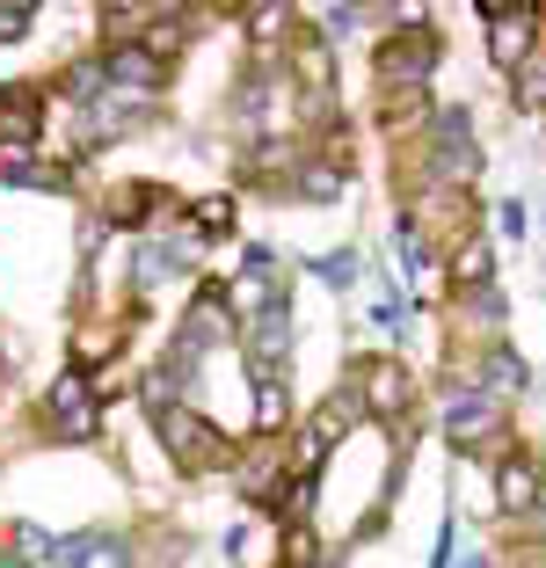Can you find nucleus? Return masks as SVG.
Listing matches in <instances>:
<instances>
[{"instance_id":"obj_3","label":"nucleus","mask_w":546,"mask_h":568,"mask_svg":"<svg viewBox=\"0 0 546 568\" xmlns=\"http://www.w3.org/2000/svg\"><path fill=\"white\" fill-rule=\"evenodd\" d=\"M431 59H437V37H431V30L394 37V44L380 51V88H386V95H401V81H408V95H423V81H431Z\"/></svg>"},{"instance_id":"obj_6","label":"nucleus","mask_w":546,"mask_h":568,"mask_svg":"<svg viewBox=\"0 0 546 568\" xmlns=\"http://www.w3.org/2000/svg\"><path fill=\"white\" fill-rule=\"evenodd\" d=\"M431 175H437V183H474V175H481L474 132H466V118H459V110H445V118H437V153H431Z\"/></svg>"},{"instance_id":"obj_17","label":"nucleus","mask_w":546,"mask_h":568,"mask_svg":"<svg viewBox=\"0 0 546 568\" xmlns=\"http://www.w3.org/2000/svg\"><path fill=\"white\" fill-rule=\"evenodd\" d=\"M277 561H284V568H314V532H306V525H284Z\"/></svg>"},{"instance_id":"obj_19","label":"nucleus","mask_w":546,"mask_h":568,"mask_svg":"<svg viewBox=\"0 0 546 568\" xmlns=\"http://www.w3.org/2000/svg\"><path fill=\"white\" fill-rule=\"evenodd\" d=\"M198 226H204V234H226V226H233V204L226 197H204L198 204Z\"/></svg>"},{"instance_id":"obj_21","label":"nucleus","mask_w":546,"mask_h":568,"mask_svg":"<svg viewBox=\"0 0 546 568\" xmlns=\"http://www.w3.org/2000/svg\"><path fill=\"white\" fill-rule=\"evenodd\" d=\"M110 351H117V335H81V343H73L81 365H95V357H110Z\"/></svg>"},{"instance_id":"obj_23","label":"nucleus","mask_w":546,"mask_h":568,"mask_svg":"<svg viewBox=\"0 0 546 568\" xmlns=\"http://www.w3.org/2000/svg\"><path fill=\"white\" fill-rule=\"evenodd\" d=\"M30 16H37V8H0V37H22V30H30Z\"/></svg>"},{"instance_id":"obj_9","label":"nucleus","mask_w":546,"mask_h":568,"mask_svg":"<svg viewBox=\"0 0 546 568\" xmlns=\"http://www.w3.org/2000/svg\"><path fill=\"white\" fill-rule=\"evenodd\" d=\"M445 437L452 445H488V437H503V402H488V394H459L445 416Z\"/></svg>"},{"instance_id":"obj_11","label":"nucleus","mask_w":546,"mask_h":568,"mask_svg":"<svg viewBox=\"0 0 546 568\" xmlns=\"http://www.w3.org/2000/svg\"><path fill=\"white\" fill-rule=\"evenodd\" d=\"M284 351H292V314H284V306H270V314L249 321V357H255V372H277Z\"/></svg>"},{"instance_id":"obj_14","label":"nucleus","mask_w":546,"mask_h":568,"mask_svg":"<svg viewBox=\"0 0 546 568\" xmlns=\"http://www.w3.org/2000/svg\"><path fill=\"white\" fill-rule=\"evenodd\" d=\"M255 423H263V430H284V379L277 372H255Z\"/></svg>"},{"instance_id":"obj_5","label":"nucleus","mask_w":546,"mask_h":568,"mask_svg":"<svg viewBox=\"0 0 546 568\" xmlns=\"http://www.w3.org/2000/svg\"><path fill=\"white\" fill-rule=\"evenodd\" d=\"M357 402H364V416H386V423H394V416H408V402H415V386H408V372H401L394 365V357H372V365H364L357 372Z\"/></svg>"},{"instance_id":"obj_18","label":"nucleus","mask_w":546,"mask_h":568,"mask_svg":"<svg viewBox=\"0 0 546 568\" xmlns=\"http://www.w3.org/2000/svg\"><path fill=\"white\" fill-rule=\"evenodd\" d=\"M474 284H488V248L466 241V248H459V292H474Z\"/></svg>"},{"instance_id":"obj_10","label":"nucleus","mask_w":546,"mask_h":568,"mask_svg":"<svg viewBox=\"0 0 546 568\" xmlns=\"http://www.w3.org/2000/svg\"><path fill=\"white\" fill-rule=\"evenodd\" d=\"M102 73H110V88L124 81V88H132V95H153V88L168 81V67H161V59H153V51H139V44H117L110 59H102Z\"/></svg>"},{"instance_id":"obj_4","label":"nucleus","mask_w":546,"mask_h":568,"mask_svg":"<svg viewBox=\"0 0 546 568\" xmlns=\"http://www.w3.org/2000/svg\"><path fill=\"white\" fill-rule=\"evenodd\" d=\"M481 22H488V59H496V67H525L532 51H539V16H532V8H481Z\"/></svg>"},{"instance_id":"obj_8","label":"nucleus","mask_w":546,"mask_h":568,"mask_svg":"<svg viewBox=\"0 0 546 568\" xmlns=\"http://www.w3.org/2000/svg\"><path fill=\"white\" fill-rule=\"evenodd\" d=\"M44 408H51V423H59L73 445H88V437H95V402H88V379H81V372H67V379L51 386Z\"/></svg>"},{"instance_id":"obj_15","label":"nucleus","mask_w":546,"mask_h":568,"mask_svg":"<svg viewBox=\"0 0 546 568\" xmlns=\"http://www.w3.org/2000/svg\"><path fill=\"white\" fill-rule=\"evenodd\" d=\"M73 568H124V547L117 539H73Z\"/></svg>"},{"instance_id":"obj_2","label":"nucleus","mask_w":546,"mask_h":568,"mask_svg":"<svg viewBox=\"0 0 546 568\" xmlns=\"http://www.w3.org/2000/svg\"><path fill=\"white\" fill-rule=\"evenodd\" d=\"M364 416L357 386H343V394H328V402L314 408V423H306V437H299V474H321V459H328V445L350 430V423Z\"/></svg>"},{"instance_id":"obj_24","label":"nucleus","mask_w":546,"mask_h":568,"mask_svg":"<svg viewBox=\"0 0 546 568\" xmlns=\"http://www.w3.org/2000/svg\"><path fill=\"white\" fill-rule=\"evenodd\" d=\"M459 568H481V561H474V554H466V561H459Z\"/></svg>"},{"instance_id":"obj_22","label":"nucleus","mask_w":546,"mask_h":568,"mask_svg":"<svg viewBox=\"0 0 546 568\" xmlns=\"http://www.w3.org/2000/svg\"><path fill=\"white\" fill-rule=\"evenodd\" d=\"M321 277H328V284H350V277H357V255H328V263H321Z\"/></svg>"},{"instance_id":"obj_25","label":"nucleus","mask_w":546,"mask_h":568,"mask_svg":"<svg viewBox=\"0 0 546 568\" xmlns=\"http://www.w3.org/2000/svg\"><path fill=\"white\" fill-rule=\"evenodd\" d=\"M539 532H546V503H539Z\"/></svg>"},{"instance_id":"obj_12","label":"nucleus","mask_w":546,"mask_h":568,"mask_svg":"<svg viewBox=\"0 0 546 568\" xmlns=\"http://www.w3.org/2000/svg\"><path fill=\"white\" fill-rule=\"evenodd\" d=\"M496 496H503V510H517V518H525V510H539V474H532V459H503L496 467Z\"/></svg>"},{"instance_id":"obj_1","label":"nucleus","mask_w":546,"mask_h":568,"mask_svg":"<svg viewBox=\"0 0 546 568\" xmlns=\"http://www.w3.org/2000/svg\"><path fill=\"white\" fill-rule=\"evenodd\" d=\"M161 430H168V452H175V467H182V474H219V467L233 459L226 437H219L212 423H198L190 408H168Z\"/></svg>"},{"instance_id":"obj_20","label":"nucleus","mask_w":546,"mask_h":568,"mask_svg":"<svg viewBox=\"0 0 546 568\" xmlns=\"http://www.w3.org/2000/svg\"><path fill=\"white\" fill-rule=\"evenodd\" d=\"M16 547H22V554H30V561H44V554H59V547H51V539H44V532H37V525H16Z\"/></svg>"},{"instance_id":"obj_7","label":"nucleus","mask_w":546,"mask_h":568,"mask_svg":"<svg viewBox=\"0 0 546 568\" xmlns=\"http://www.w3.org/2000/svg\"><path fill=\"white\" fill-rule=\"evenodd\" d=\"M37 118H44V102H37L30 88H8V95H0V168H16L22 153H30Z\"/></svg>"},{"instance_id":"obj_13","label":"nucleus","mask_w":546,"mask_h":568,"mask_svg":"<svg viewBox=\"0 0 546 568\" xmlns=\"http://www.w3.org/2000/svg\"><path fill=\"white\" fill-rule=\"evenodd\" d=\"M517 386H525V365H517L510 351H488V365H481V394L503 402V394H517Z\"/></svg>"},{"instance_id":"obj_16","label":"nucleus","mask_w":546,"mask_h":568,"mask_svg":"<svg viewBox=\"0 0 546 568\" xmlns=\"http://www.w3.org/2000/svg\"><path fill=\"white\" fill-rule=\"evenodd\" d=\"M517 102H532V110H546V51H532L525 67H517Z\"/></svg>"}]
</instances>
